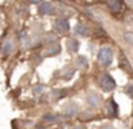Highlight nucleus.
Masks as SVG:
<instances>
[{
    "mask_svg": "<svg viewBox=\"0 0 133 129\" xmlns=\"http://www.w3.org/2000/svg\"><path fill=\"white\" fill-rule=\"evenodd\" d=\"M113 60V52L110 47H102L99 50V62L102 66H109Z\"/></svg>",
    "mask_w": 133,
    "mask_h": 129,
    "instance_id": "1",
    "label": "nucleus"
},
{
    "mask_svg": "<svg viewBox=\"0 0 133 129\" xmlns=\"http://www.w3.org/2000/svg\"><path fill=\"white\" fill-rule=\"evenodd\" d=\"M100 86H102L103 90L110 92V90H113V89L116 88V82L110 75H103V76L100 77Z\"/></svg>",
    "mask_w": 133,
    "mask_h": 129,
    "instance_id": "2",
    "label": "nucleus"
},
{
    "mask_svg": "<svg viewBox=\"0 0 133 129\" xmlns=\"http://www.w3.org/2000/svg\"><path fill=\"white\" fill-rule=\"evenodd\" d=\"M69 29H70V26H69V22L66 19H57L55 22V30L57 33H67Z\"/></svg>",
    "mask_w": 133,
    "mask_h": 129,
    "instance_id": "3",
    "label": "nucleus"
},
{
    "mask_svg": "<svg viewBox=\"0 0 133 129\" xmlns=\"http://www.w3.org/2000/svg\"><path fill=\"white\" fill-rule=\"evenodd\" d=\"M87 103H89L90 108H97L99 103H100L99 95L95 93V92H89V95H87Z\"/></svg>",
    "mask_w": 133,
    "mask_h": 129,
    "instance_id": "4",
    "label": "nucleus"
},
{
    "mask_svg": "<svg viewBox=\"0 0 133 129\" xmlns=\"http://www.w3.org/2000/svg\"><path fill=\"white\" fill-rule=\"evenodd\" d=\"M106 109H107V113H109L112 118H116V116H117V105H116V102H115L113 99H109V100H107Z\"/></svg>",
    "mask_w": 133,
    "mask_h": 129,
    "instance_id": "5",
    "label": "nucleus"
},
{
    "mask_svg": "<svg viewBox=\"0 0 133 129\" xmlns=\"http://www.w3.org/2000/svg\"><path fill=\"white\" fill-rule=\"evenodd\" d=\"M39 10H40L42 14H52L53 13V6L52 3L49 2H43V3H39Z\"/></svg>",
    "mask_w": 133,
    "mask_h": 129,
    "instance_id": "6",
    "label": "nucleus"
},
{
    "mask_svg": "<svg viewBox=\"0 0 133 129\" xmlns=\"http://www.w3.org/2000/svg\"><path fill=\"white\" fill-rule=\"evenodd\" d=\"M75 33L86 37V36H89V29H87V26H84L83 23H79V24L75 26Z\"/></svg>",
    "mask_w": 133,
    "mask_h": 129,
    "instance_id": "7",
    "label": "nucleus"
},
{
    "mask_svg": "<svg viewBox=\"0 0 133 129\" xmlns=\"http://www.w3.org/2000/svg\"><path fill=\"white\" fill-rule=\"evenodd\" d=\"M67 50L72 52V53H76L79 50V42L76 39H69L67 40Z\"/></svg>",
    "mask_w": 133,
    "mask_h": 129,
    "instance_id": "8",
    "label": "nucleus"
},
{
    "mask_svg": "<svg viewBox=\"0 0 133 129\" xmlns=\"http://www.w3.org/2000/svg\"><path fill=\"white\" fill-rule=\"evenodd\" d=\"M59 52H60V46H59L57 43H52V45H49V47H47L46 54L47 56H53V54H57Z\"/></svg>",
    "mask_w": 133,
    "mask_h": 129,
    "instance_id": "9",
    "label": "nucleus"
},
{
    "mask_svg": "<svg viewBox=\"0 0 133 129\" xmlns=\"http://www.w3.org/2000/svg\"><path fill=\"white\" fill-rule=\"evenodd\" d=\"M107 6H109L113 11H119L122 9V2H119V0H109V2H107Z\"/></svg>",
    "mask_w": 133,
    "mask_h": 129,
    "instance_id": "10",
    "label": "nucleus"
},
{
    "mask_svg": "<svg viewBox=\"0 0 133 129\" xmlns=\"http://www.w3.org/2000/svg\"><path fill=\"white\" fill-rule=\"evenodd\" d=\"M77 110H79V106L76 103H70V105H67L64 108V113H67V115H75V113H77Z\"/></svg>",
    "mask_w": 133,
    "mask_h": 129,
    "instance_id": "11",
    "label": "nucleus"
},
{
    "mask_svg": "<svg viewBox=\"0 0 133 129\" xmlns=\"http://www.w3.org/2000/svg\"><path fill=\"white\" fill-rule=\"evenodd\" d=\"M76 66H77V67H82V69L87 67V59L84 56H77V59H76Z\"/></svg>",
    "mask_w": 133,
    "mask_h": 129,
    "instance_id": "12",
    "label": "nucleus"
},
{
    "mask_svg": "<svg viewBox=\"0 0 133 129\" xmlns=\"http://www.w3.org/2000/svg\"><path fill=\"white\" fill-rule=\"evenodd\" d=\"M73 73H75V69H73V67H70V66H67V67L64 69L63 72H62V76H63L66 80H69L70 77L73 76Z\"/></svg>",
    "mask_w": 133,
    "mask_h": 129,
    "instance_id": "13",
    "label": "nucleus"
},
{
    "mask_svg": "<svg viewBox=\"0 0 133 129\" xmlns=\"http://www.w3.org/2000/svg\"><path fill=\"white\" fill-rule=\"evenodd\" d=\"M12 50H13V43L12 42H6L4 43V47H3V54L6 56V54H9Z\"/></svg>",
    "mask_w": 133,
    "mask_h": 129,
    "instance_id": "14",
    "label": "nucleus"
},
{
    "mask_svg": "<svg viewBox=\"0 0 133 129\" xmlns=\"http://www.w3.org/2000/svg\"><path fill=\"white\" fill-rule=\"evenodd\" d=\"M124 40H126L129 45H133V32H127V33H124Z\"/></svg>",
    "mask_w": 133,
    "mask_h": 129,
    "instance_id": "15",
    "label": "nucleus"
},
{
    "mask_svg": "<svg viewBox=\"0 0 133 129\" xmlns=\"http://www.w3.org/2000/svg\"><path fill=\"white\" fill-rule=\"evenodd\" d=\"M43 119H44V120H57L59 118H57V116H55V115H44Z\"/></svg>",
    "mask_w": 133,
    "mask_h": 129,
    "instance_id": "16",
    "label": "nucleus"
},
{
    "mask_svg": "<svg viewBox=\"0 0 133 129\" xmlns=\"http://www.w3.org/2000/svg\"><path fill=\"white\" fill-rule=\"evenodd\" d=\"M43 86H42V85H39V86H35V88H33V90H35V93H40V92L42 90H43Z\"/></svg>",
    "mask_w": 133,
    "mask_h": 129,
    "instance_id": "17",
    "label": "nucleus"
},
{
    "mask_svg": "<svg viewBox=\"0 0 133 129\" xmlns=\"http://www.w3.org/2000/svg\"><path fill=\"white\" fill-rule=\"evenodd\" d=\"M127 93L133 97V86H129V88H127Z\"/></svg>",
    "mask_w": 133,
    "mask_h": 129,
    "instance_id": "18",
    "label": "nucleus"
},
{
    "mask_svg": "<svg viewBox=\"0 0 133 129\" xmlns=\"http://www.w3.org/2000/svg\"><path fill=\"white\" fill-rule=\"evenodd\" d=\"M102 129H115V128H113L112 125H103V126H102Z\"/></svg>",
    "mask_w": 133,
    "mask_h": 129,
    "instance_id": "19",
    "label": "nucleus"
},
{
    "mask_svg": "<svg viewBox=\"0 0 133 129\" xmlns=\"http://www.w3.org/2000/svg\"><path fill=\"white\" fill-rule=\"evenodd\" d=\"M72 129H84V126L83 125H75Z\"/></svg>",
    "mask_w": 133,
    "mask_h": 129,
    "instance_id": "20",
    "label": "nucleus"
}]
</instances>
